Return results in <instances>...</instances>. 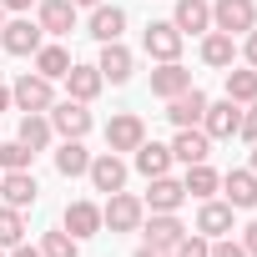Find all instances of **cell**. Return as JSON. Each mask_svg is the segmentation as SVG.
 Here are the masks:
<instances>
[{
	"label": "cell",
	"mask_w": 257,
	"mask_h": 257,
	"mask_svg": "<svg viewBox=\"0 0 257 257\" xmlns=\"http://www.w3.org/2000/svg\"><path fill=\"white\" fill-rule=\"evenodd\" d=\"M147 222V202L142 197H132V192H111L106 197V207H101V227H111V232H137Z\"/></svg>",
	"instance_id": "cell-1"
},
{
	"label": "cell",
	"mask_w": 257,
	"mask_h": 257,
	"mask_svg": "<svg viewBox=\"0 0 257 257\" xmlns=\"http://www.w3.org/2000/svg\"><path fill=\"white\" fill-rule=\"evenodd\" d=\"M46 116H51V132H56L61 142H81V137L91 132V111H86V101H71V96H66V101H51Z\"/></svg>",
	"instance_id": "cell-2"
},
{
	"label": "cell",
	"mask_w": 257,
	"mask_h": 257,
	"mask_svg": "<svg viewBox=\"0 0 257 257\" xmlns=\"http://www.w3.org/2000/svg\"><path fill=\"white\" fill-rule=\"evenodd\" d=\"M0 46H6L11 56H36V51L46 46V31H41V21L16 16V21H6V26H0Z\"/></svg>",
	"instance_id": "cell-3"
},
{
	"label": "cell",
	"mask_w": 257,
	"mask_h": 257,
	"mask_svg": "<svg viewBox=\"0 0 257 257\" xmlns=\"http://www.w3.org/2000/svg\"><path fill=\"white\" fill-rule=\"evenodd\" d=\"M51 101H56V91H51V81L41 71L16 76V86H11V106L16 111H51Z\"/></svg>",
	"instance_id": "cell-4"
},
{
	"label": "cell",
	"mask_w": 257,
	"mask_h": 257,
	"mask_svg": "<svg viewBox=\"0 0 257 257\" xmlns=\"http://www.w3.org/2000/svg\"><path fill=\"white\" fill-rule=\"evenodd\" d=\"M252 26H257V0H217L212 6V31L247 36Z\"/></svg>",
	"instance_id": "cell-5"
},
{
	"label": "cell",
	"mask_w": 257,
	"mask_h": 257,
	"mask_svg": "<svg viewBox=\"0 0 257 257\" xmlns=\"http://www.w3.org/2000/svg\"><path fill=\"white\" fill-rule=\"evenodd\" d=\"M142 142H147V121H142L137 111H121V116L106 121V152L121 157V152H137Z\"/></svg>",
	"instance_id": "cell-6"
},
{
	"label": "cell",
	"mask_w": 257,
	"mask_h": 257,
	"mask_svg": "<svg viewBox=\"0 0 257 257\" xmlns=\"http://www.w3.org/2000/svg\"><path fill=\"white\" fill-rule=\"evenodd\" d=\"M182 31L172 26V21H152L147 31H142V51L152 56V61H182Z\"/></svg>",
	"instance_id": "cell-7"
},
{
	"label": "cell",
	"mask_w": 257,
	"mask_h": 257,
	"mask_svg": "<svg viewBox=\"0 0 257 257\" xmlns=\"http://www.w3.org/2000/svg\"><path fill=\"white\" fill-rule=\"evenodd\" d=\"M237 126H242V106L237 101H207V111H202V132L212 137V142H232L237 137Z\"/></svg>",
	"instance_id": "cell-8"
},
{
	"label": "cell",
	"mask_w": 257,
	"mask_h": 257,
	"mask_svg": "<svg viewBox=\"0 0 257 257\" xmlns=\"http://www.w3.org/2000/svg\"><path fill=\"white\" fill-rule=\"evenodd\" d=\"M96 71H101V81H111V86H126V81H132V71H137V56L126 51L121 41H106V46H101V61H96Z\"/></svg>",
	"instance_id": "cell-9"
},
{
	"label": "cell",
	"mask_w": 257,
	"mask_h": 257,
	"mask_svg": "<svg viewBox=\"0 0 257 257\" xmlns=\"http://www.w3.org/2000/svg\"><path fill=\"white\" fill-rule=\"evenodd\" d=\"M212 157V137L202 132V126H177V142H172V162L182 167H197Z\"/></svg>",
	"instance_id": "cell-10"
},
{
	"label": "cell",
	"mask_w": 257,
	"mask_h": 257,
	"mask_svg": "<svg viewBox=\"0 0 257 257\" xmlns=\"http://www.w3.org/2000/svg\"><path fill=\"white\" fill-rule=\"evenodd\" d=\"M86 177H91V187L96 192H121L126 187V162L116 157V152H101V157H91V167H86Z\"/></svg>",
	"instance_id": "cell-11"
},
{
	"label": "cell",
	"mask_w": 257,
	"mask_h": 257,
	"mask_svg": "<svg viewBox=\"0 0 257 257\" xmlns=\"http://www.w3.org/2000/svg\"><path fill=\"white\" fill-rule=\"evenodd\" d=\"M61 227H66L76 242H86V237H96V232H101V207L81 197V202H71V207L61 212Z\"/></svg>",
	"instance_id": "cell-12"
},
{
	"label": "cell",
	"mask_w": 257,
	"mask_h": 257,
	"mask_svg": "<svg viewBox=\"0 0 257 257\" xmlns=\"http://www.w3.org/2000/svg\"><path fill=\"white\" fill-rule=\"evenodd\" d=\"M36 21L46 36H71L76 31V6L71 0H36Z\"/></svg>",
	"instance_id": "cell-13"
},
{
	"label": "cell",
	"mask_w": 257,
	"mask_h": 257,
	"mask_svg": "<svg viewBox=\"0 0 257 257\" xmlns=\"http://www.w3.org/2000/svg\"><path fill=\"white\" fill-rule=\"evenodd\" d=\"M0 197H6V207H36L41 187H36V172H0Z\"/></svg>",
	"instance_id": "cell-14"
},
{
	"label": "cell",
	"mask_w": 257,
	"mask_h": 257,
	"mask_svg": "<svg viewBox=\"0 0 257 257\" xmlns=\"http://www.w3.org/2000/svg\"><path fill=\"white\" fill-rule=\"evenodd\" d=\"M142 202H147V212H177V207L187 202V187H182L177 177H152Z\"/></svg>",
	"instance_id": "cell-15"
},
{
	"label": "cell",
	"mask_w": 257,
	"mask_h": 257,
	"mask_svg": "<svg viewBox=\"0 0 257 257\" xmlns=\"http://www.w3.org/2000/svg\"><path fill=\"white\" fill-rule=\"evenodd\" d=\"M222 202H232L237 212L257 207V172H247V167L227 172V177H222Z\"/></svg>",
	"instance_id": "cell-16"
},
{
	"label": "cell",
	"mask_w": 257,
	"mask_h": 257,
	"mask_svg": "<svg viewBox=\"0 0 257 257\" xmlns=\"http://www.w3.org/2000/svg\"><path fill=\"white\" fill-rule=\"evenodd\" d=\"M172 26H177L182 36H207V31H212V6H207V0H177Z\"/></svg>",
	"instance_id": "cell-17"
},
{
	"label": "cell",
	"mask_w": 257,
	"mask_h": 257,
	"mask_svg": "<svg viewBox=\"0 0 257 257\" xmlns=\"http://www.w3.org/2000/svg\"><path fill=\"white\" fill-rule=\"evenodd\" d=\"M187 86H192V71H187L182 61H162V66L152 71V96H162V101L182 96Z\"/></svg>",
	"instance_id": "cell-18"
},
{
	"label": "cell",
	"mask_w": 257,
	"mask_h": 257,
	"mask_svg": "<svg viewBox=\"0 0 257 257\" xmlns=\"http://www.w3.org/2000/svg\"><path fill=\"white\" fill-rule=\"evenodd\" d=\"M202 111H207V96H202L197 86H187L182 96L167 101V121H172V126H202Z\"/></svg>",
	"instance_id": "cell-19"
},
{
	"label": "cell",
	"mask_w": 257,
	"mask_h": 257,
	"mask_svg": "<svg viewBox=\"0 0 257 257\" xmlns=\"http://www.w3.org/2000/svg\"><path fill=\"white\" fill-rule=\"evenodd\" d=\"M232 217H237V207H232V202L207 197V202H202V212H197V232H202V237H227V232H232Z\"/></svg>",
	"instance_id": "cell-20"
},
{
	"label": "cell",
	"mask_w": 257,
	"mask_h": 257,
	"mask_svg": "<svg viewBox=\"0 0 257 257\" xmlns=\"http://www.w3.org/2000/svg\"><path fill=\"white\" fill-rule=\"evenodd\" d=\"M132 167L152 182V177H167L172 172V147H162V142H142L137 152H132Z\"/></svg>",
	"instance_id": "cell-21"
},
{
	"label": "cell",
	"mask_w": 257,
	"mask_h": 257,
	"mask_svg": "<svg viewBox=\"0 0 257 257\" xmlns=\"http://www.w3.org/2000/svg\"><path fill=\"white\" fill-rule=\"evenodd\" d=\"M86 31H91L101 46H106V41H121V31H126V11H121V6H106V0H101V6L91 11V26H86Z\"/></svg>",
	"instance_id": "cell-22"
},
{
	"label": "cell",
	"mask_w": 257,
	"mask_h": 257,
	"mask_svg": "<svg viewBox=\"0 0 257 257\" xmlns=\"http://www.w3.org/2000/svg\"><path fill=\"white\" fill-rule=\"evenodd\" d=\"M101 86H106V81H101L96 66H71V71H66V96H71V101H86V106H91V101L101 96Z\"/></svg>",
	"instance_id": "cell-23"
},
{
	"label": "cell",
	"mask_w": 257,
	"mask_h": 257,
	"mask_svg": "<svg viewBox=\"0 0 257 257\" xmlns=\"http://www.w3.org/2000/svg\"><path fill=\"white\" fill-rule=\"evenodd\" d=\"M51 137H56V132H51V116H46V111H21V132H16V142H26L31 152H46Z\"/></svg>",
	"instance_id": "cell-24"
},
{
	"label": "cell",
	"mask_w": 257,
	"mask_h": 257,
	"mask_svg": "<svg viewBox=\"0 0 257 257\" xmlns=\"http://www.w3.org/2000/svg\"><path fill=\"white\" fill-rule=\"evenodd\" d=\"M202 61L217 66V71H227V66L237 61V36H227V31H207V36H202Z\"/></svg>",
	"instance_id": "cell-25"
},
{
	"label": "cell",
	"mask_w": 257,
	"mask_h": 257,
	"mask_svg": "<svg viewBox=\"0 0 257 257\" xmlns=\"http://www.w3.org/2000/svg\"><path fill=\"white\" fill-rule=\"evenodd\" d=\"M182 237H187V227L177 222V212H152V222H147V242L152 247H167L172 252Z\"/></svg>",
	"instance_id": "cell-26"
},
{
	"label": "cell",
	"mask_w": 257,
	"mask_h": 257,
	"mask_svg": "<svg viewBox=\"0 0 257 257\" xmlns=\"http://www.w3.org/2000/svg\"><path fill=\"white\" fill-rule=\"evenodd\" d=\"M71 66H76V61H71V51H66V46H56V41L36 51V71H41L46 81H66V71H71Z\"/></svg>",
	"instance_id": "cell-27"
},
{
	"label": "cell",
	"mask_w": 257,
	"mask_h": 257,
	"mask_svg": "<svg viewBox=\"0 0 257 257\" xmlns=\"http://www.w3.org/2000/svg\"><path fill=\"white\" fill-rule=\"evenodd\" d=\"M182 187H187V197H197V202H207V197H217V187H222V177L207 167V162H197V167H187V177H182Z\"/></svg>",
	"instance_id": "cell-28"
},
{
	"label": "cell",
	"mask_w": 257,
	"mask_h": 257,
	"mask_svg": "<svg viewBox=\"0 0 257 257\" xmlns=\"http://www.w3.org/2000/svg\"><path fill=\"white\" fill-rule=\"evenodd\" d=\"M86 167H91V152L81 142H61L56 147V172L61 177H86Z\"/></svg>",
	"instance_id": "cell-29"
},
{
	"label": "cell",
	"mask_w": 257,
	"mask_h": 257,
	"mask_svg": "<svg viewBox=\"0 0 257 257\" xmlns=\"http://www.w3.org/2000/svg\"><path fill=\"white\" fill-rule=\"evenodd\" d=\"M227 101H237V106L257 101V71H252V66H242V71L227 66Z\"/></svg>",
	"instance_id": "cell-30"
},
{
	"label": "cell",
	"mask_w": 257,
	"mask_h": 257,
	"mask_svg": "<svg viewBox=\"0 0 257 257\" xmlns=\"http://www.w3.org/2000/svg\"><path fill=\"white\" fill-rule=\"evenodd\" d=\"M26 242V217H21V207H0V247H21Z\"/></svg>",
	"instance_id": "cell-31"
},
{
	"label": "cell",
	"mask_w": 257,
	"mask_h": 257,
	"mask_svg": "<svg viewBox=\"0 0 257 257\" xmlns=\"http://www.w3.org/2000/svg\"><path fill=\"white\" fill-rule=\"evenodd\" d=\"M36 152L26 142H0V172H31Z\"/></svg>",
	"instance_id": "cell-32"
},
{
	"label": "cell",
	"mask_w": 257,
	"mask_h": 257,
	"mask_svg": "<svg viewBox=\"0 0 257 257\" xmlns=\"http://www.w3.org/2000/svg\"><path fill=\"white\" fill-rule=\"evenodd\" d=\"M41 257H81V242L61 227V232H46L41 237Z\"/></svg>",
	"instance_id": "cell-33"
},
{
	"label": "cell",
	"mask_w": 257,
	"mask_h": 257,
	"mask_svg": "<svg viewBox=\"0 0 257 257\" xmlns=\"http://www.w3.org/2000/svg\"><path fill=\"white\" fill-rule=\"evenodd\" d=\"M172 257H212V237H202V232H187V237L172 247Z\"/></svg>",
	"instance_id": "cell-34"
},
{
	"label": "cell",
	"mask_w": 257,
	"mask_h": 257,
	"mask_svg": "<svg viewBox=\"0 0 257 257\" xmlns=\"http://www.w3.org/2000/svg\"><path fill=\"white\" fill-rule=\"evenodd\" d=\"M237 137L252 147L257 142V101H247V111H242V126H237Z\"/></svg>",
	"instance_id": "cell-35"
},
{
	"label": "cell",
	"mask_w": 257,
	"mask_h": 257,
	"mask_svg": "<svg viewBox=\"0 0 257 257\" xmlns=\"http://www.w3.org/2000/svg\"><path fill=\"white\" fill-rule=\"evenodd\" d=\"M212 257H247V247L232 237H212Z\"/></svg>",
	"instance_id": "cell-36"
},
{
	"label": "cell",
	"mask_w": 257,
	"mask_h": 257,
	"mask_svg": "<svg viewBox=\"0 0 257 257\" xmlns=\"http://www.w3.org/2000/svg\"><path fill=\"white\" fill-rule=\"evenodd\" d=\"M242 56H247V66H252V71H257V26H252V31H247V46H242Z\"/></svg>",
	"instance_id": "cell-37"
},
{
	"label": "cell",
	"mask_w": 257,
	"mask_h": 257,
	"mask_svg": "<svg viewBox=\"0 0 257 257\" xmlns=\"http://www.w3.org/2000/svg\"><path fill=\"white\" fill-rule=\"evenodd\" d=\"M242 247H247V257H257V222L242 227Z\"/></svg>",
	"instance_id": "cell-38"
},
{
	"label": "cell",
	"mask_w": 257,
	"mask_h": 257,
	"mask_svg": "<svg viewBox=\"0 0 257 257\" xmlns=\"http://www.w3.org/2000/svg\"><path fill=\"white\" fill-rule=\"evenodd\" d=\"M137 257H172V252H167V247H152V242H142V247H137Z\"/></svg>",
	"instance_id": "cell-39"
},
{
	"label": "cell",
	"mask_w": 257,
	"mask_h": 257,
	"mask_svg": "<svg viewBox=\"0 0 257 257\" xmlns=\"http://www.w3.org/2000/svg\"><path fill=\"white\" fill-rule=\"evenodd\" d=\"M6 257H41V247H31V242H21V247H11Z\"/></svg>",
	"instance_id": "cell-40"
},
{
	"label": "cell",
	"mask_w": 257,
	"mask_h": 257,
	"mask_svg": "<svg viewBox=\"0 0 257 257\" xmlns=\"http://www.w3.org/2000/svg\"><path fill=\"white\" fill-rule=\"evenodd\" d=\"M0 6H6V11H16V16H26V11L36 6V0H0Z\"/></svg>",
	"instance_id": "cell-41"
},
{
	"label": "cell",
	"mask_w": 257,
	"mask_h": 257,
	"mask_svg": "<svg viewBox=\"0 0 257 257\" xmlns=\"http://www.w3.org/2000/svg\"><path fill=\"white\" fill-rule=\"evenodd\" d=\"M0 111H11V86H0Z\"/></svg>",
	"instance_id": "cell-42"
},
{
	"label": "cell",
	"mask_w": 257,
	"mask_h": 257,
	"mask_svg": "<svg viewBox=\"0 0 257 257\" xmlns=\"http://www.w3.org/2000/svg\"><path fill=\"white\" fill-rule=\"evenodd\" d=\"M247 172H257V142H252V162H247Z\"/></svg>",
	"instance_id": "cell-43"
},
{
	"label": "cell",
	"mask_w": 257,
	"mask_h": 257,
	"mask_svg": "<svg viewBox=\"0 0 257 257\" xmlns=\"http://www.w3.org/2000/svg\"><path fill=\"white\" fill-rule=\"evenodd\" d=\"M71 6H91V11H96V6H101V0H71Z\"/></svg>",
	"instance_id": "cell-44"
},
{
	"label": "cell",
	"mask_w": 257,
	"mask_h": 257,
	"mask_svg": "<svg viewBox=\"0 0 257 257\" xmlns=\"http://www.w3.org/2000/svg\"><path fill=\"white\" fill-rule=\"evenodd\" d=\"M0 26H6V6H0Z\"/></svg>",
	"instance_id": "cell-45"
},
{
	"label": "cell",
	"mask_w": 257,
	"mask_h": 257,
	"mask_svg": "<svg viewBox=\"0 0 257 257\" xmlns=\"http://www.w3.org/2000/svg\"><path fill=\"white\" fill-rule=\"evenodd\" d=\"M0 257H6V247H0Z\"/></svg>",
	"instance_id": "cell-46"
}]
</instances>
